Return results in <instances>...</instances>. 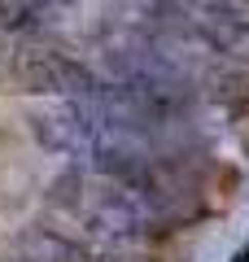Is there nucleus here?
I'll use <instances>...</instances> for the list:
<instances>
[{"label":"nucleus","instance_id":"7ed1b4c3","mask_svg":"<svg viewBox=\"0 0 249 262\" xmlns=\"http://www.w3.org/2000/svg\"><path fill=\"white\" fill-rule=\"evenodd\" d=\"M232 262H249V245H245V249H240V253H236V258H232Z\"/></svg>","mask_w":249,"mask_h":262},{"label":"nucleus","instance_id":"f03ea898","mask_svg":"<svg viewBox=\"0 0 249 262\" xmlns=\"http://www.w3.org/2000/svg\"><path fill=\"white\" fill-rule=\"evenodd\" d=\"M31 127H35L39 144H44L48 153H61V158H88L92 136H96L92 118H88V110H83L79 101H61L57 110L35 114Z\"/></svg>","mask_w":249,"mask_h":262},{"label":"nucleus","instance_id":"f257e3e1","mask_svg":"<svg viewBox=\"0 0 249 262\" xmlns=\"http://www.w3.org/2000/svg\"><path fill=\"white\" fill-rule=\"evenodd\" d=\"M18 79L27 83V92H44V96H57V101H88V96L101 88L96 75L79 61V57H66V53H57V48L53 53L39 48V53L22 57Z\"/></svg>","mask_w":249,"mask_h":262}]
</instances>
